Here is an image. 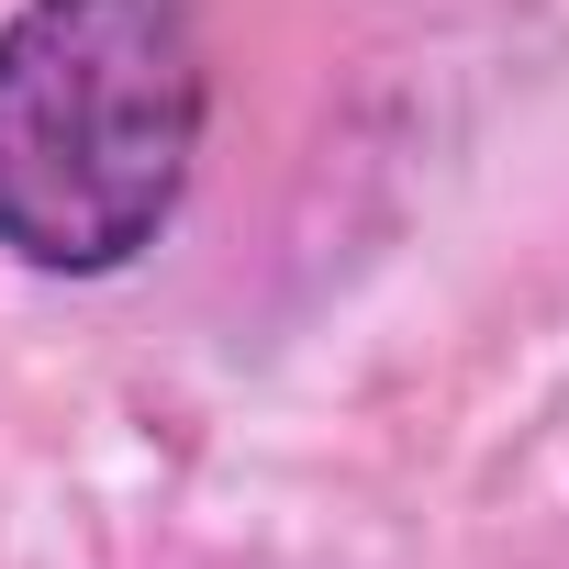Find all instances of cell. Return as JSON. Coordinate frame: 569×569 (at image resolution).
<instances>
[{
	"mask_svg": "<svg viewBox=\"0 0 569 569\" xmlns=\"http://www.w3.org/2000/svg\"><path fill=\"white\" fill-rule=\"evenodd\" d=\"M212 112L190 0H23L0 23V246L46 279L146 257Z\"/></svg>",
	"mask_w": 569,
	"mask_h": 569,
	"instance_id": "6da1fadb",
	"label": "cell"
}]
</instances>
